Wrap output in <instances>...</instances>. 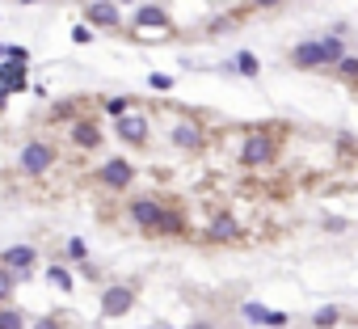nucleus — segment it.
Returning <instances> with one entry per match:
<instances>
[{
  "instance_id": "1",
  "label": "nucleus",
  "mask_w": 358,
  "mask_h": 329,
  "mask_svg": "<svg viewBox=\"0 0 358 329\" xmlns=\"http://www.w3.org/2000/svg\"><path fill=\"white\" fill-rule=\"evenodd\" d=\"M341 55H346V47H341L337 34H329V38H308V42L291 47V68H299V72H316V68L337 64Z\"/></svg>"
},
{
  "instance_id": "2",
  "label": "nucleus",
  "mask_w": 358,
  "mask_h": 329,
  "mask_svg": "<svg viewBox=\"0 0 358 329\" xmlns=\"http://www.w3.org/2000/svg\"><path fill=\"white\" fill-rule=\"evenodd\" d=\"M17 164H21V174L38 178V174H46L51 164H55V148L42 144V140H30V144L21 148V156H17Z\"/></svg>"
},
{
  "instance_id": "3",
  "label": "nucleus",
  "mask_w": 358,
  "mask_h": 329,
  "mask_svg": "<svg viewBox=\"0 0 358 329\" xmlns=\"http://www.w3.org/2000/svg\"><path fill=\"white\" fill-rule=\"evenodd\" d=\"M274 160V144H270V135H249L244 140V148H240V164H249V169H258V164H270Z\"/></svg>"
},
{
  "instance_id": "4",
  "label": "nucleus",
  "mask_w": 358,
  "mask_h": 329,
  "mask_svg": "<svg viewBox=\"0 0 358 329\" xmlns=\"http://www.w3.org/2000/svg\"><path fill=\"white\" fill-rule=\"evenodd\" d=\"M97 178L106 182L110 190H127V186H131V178H135V164H131L127 156H114V160L101 164V174H97Z\"/></svg>"
},
{
  "instance_id": "5",
  "label": "nucleus",
  "mask_w": 358,
  "mask_h": 329,
  "mask_svg": "<svg viewBox=\"0 0 358 329\" xmlns=\"http://www.w3.org/2000/svg\"><path fill=\"white\" fill-rule=\"evenodd\" d=\"M114 131H118L127 144H147V131H152V123H147V115H135V110H127V115H118Z\"/></svg>"
},
{
  "instance_id": "6",
  "label": "nucleus",
  "mask_w": 358,
  "mask_h": 329,
  "mask_svg": "<svg viewBox=\"0 0 358 329\" xmlns=\"http://www.w3.org/2000/svg\"><path fill=\"white\" fill-rule=\"evenodd\" d=\"M161 211H165V207H161L156 199H135V203H131V224L143 228V233H156Z\"/></svg>"
},
{
  "instance_id": "7",
  "label": "nucleus",
  "mask_w": 358,
  "mask_h": 329,
  "mask_svg": "<svg viewBox=\"0 0 358 329\" xmlns=\"http://www.w3.org/2000/svg\"><path fill=\"white\" fill-rule=\"evenodd\" d=\"M131 304H135V292L114 283V287H106V296H101V317H123V312H131Z\"/></svg>"
},
{
  "instance_id": "8",
  "label": "nucleus",
  "mask_w": 358,
  "mask_h": 329,
  "mask_svg": "<svg viewBox=\"0 0 358 329\" xmlns=\"http://www.w3.org/2000/svg\"><path fill=\"white\" fill-rule=\"evenodd\" d=\"M34 262H38V249H34V245H13V249H5V253H0V266H5V270H13V274H17V270L26 274Z\"/></svg>"
},
{
  "instance_id": "9",
  "label": "nucleus",
  "mask_w": 358,
  "mask_h": 329,
  "mask_svg": "<svg viewBox=\"0 0 358 329\" xmlns=\"http://www.w3.org/2000/svg\"><path fill=\"white\" fill-rule=\"evenodd\" d=\"M173 144H177V148H198V144H202V127H198L194 119H181V123L173 127Z\"/></svg>"
},
{
  "instance_id": "10",
  "label": "nucleus",
  "mask_w": 358,
  "mask_h": 329,
  "mask_svg": "<svg viewBox=\"0 0 358 329\" xmlns=\"http://www.w3.org/2000/svg\"><path fill=\"white\" fill-rule=\"evenodd\" d=\"M72 140H76L80 148H97V144H101V131H97L93 119H76V123H72Z\"/></svg>"
},
{
  "instance_id": "11",
  "label": "nucleus",
  "mask_w": 358,
  "mask_h": 329,
  "mask_svg": "<svg viewBox=\"0 0 358 329\" xmlns=\"http://www.w3.org/2000/svg\"><path fill=\"white\" fill-rule=\"evenodd\" d=\"M89 22L93 26H118L123 17H118V9L110 5V0H97V5H89Z\"/></svg>"
},
{
  "instance_id": "12",
  "label": "nucleus",
  "mask_w": 358,
  "mask_h": 329,
  "mask_svg": "<svg viewBox=\"0 0 358 329\" xmlns=\"http://www.w3.org/2000/svg\"><path fill=\"white\" fill-rule=\"evenodd\" d=\"M135 26H143V30H169V17H165L156 5H143V9L135 13Z\"/></svg>"
},
{
  "instance_id": "13",
  "label": "nucleus",
  "mask_w": 358,
  "mask_h": 329,
  "mask_svg": "<svg viewBox=\"0 0 358 329\" xmlns=\"http://www.w3.org/2000/svg\"><path fill=\"white\" fill-rule=\"evenodd\" d=\"M232 64H236V72H240V76H249V81H258V72H262V60H258L253 51H240Z\"/></svg>"
},
{
  "instance_id": "14",
  "label": "nucleus",
  "mask_w": 358,
  "mask_h": 329,
  "mask_svg": "<svg viewBox=\"0 0 358 329\" xmlns=\"http://www.w3.org/2000/svg\"><path fill=\"white\" fill-rule=\"evenodd\" d=\"M211 237H215V241H232V237H236V219H232V215H220L215 224H211Z\"/></svg>"
},
{
  "instance_id": "15",
  "label": "nucleus",
  "mask_w": 358,
  "mask_h": 329,
  "mask_svg": "<svg viewBox=\"0 0 358 329\" xmlns=\"http://www.w3.org/2000/svg\"><path fill=\"white\" fill-rule=\"evenodd\" d=\"M0 329H26L21 308H0Z\"/></svg>"
},
{
  "instance_id": "16",
  "label": "nucleus",
  "mask_w": 358,
  "mask_h": 329,
  "mask_svg": "<svg viewBox=\"0 0 358 329\" xmlns=\"http://www.w3.org/2000/svg\"><path fill=\"white\" fill-rule=\"evenodd\" d=\"M46 279H51V283H55L60 292H72V274H68L64 266H51V270H46Z\"/></svg>"
},
{
  "instance_id": "17",
  "label": "nucleus",
  "mask_w": 358,
  "mask_h": 329,
  "mask_svg": "<svg viewBox=\"0 0 358 329\" xmlns=\"http://www.w3.org/2000/svg\"><path fill=\"white\" fill-rule=\"evenodd\" d=\"M337 317H341V312H337V308L329 304V308H316V317H312V325H316V329H329V325H337Z\"/></svg>"
},
{
  "instance_id": "18",
  "label": "nucleus",
  "mask_w": 358,
  "mask_h": 329,
  "mask_svg": "<svg viewBox=\"0 0 358 329\" xmlns=\"http://www.w3.org/2000/svg\"><path fill=\"white\" fill-rule=\"evenodd\" d=\"M337 72H341L346 81H354V76H358V55H341V60H337Z\"/></svg>"
},
{
  "instance_id": "19",
  "label": "nucleus",
  "mask_w": 358,
  "mask_h": 329,
  "mask_svg": "<svg viewBox=\"0 0 358 329\" xmlns=\"http://www.w3.org/2000/svg\"><path fill=\"white\" fill-rule=\"evenodd\" d=\"M13 296V270H5V266H0V304H5Z\"/></svg>"
},
{
  "instance_id": "20",
  "label": "nucleus",
  "mask_w": 358,
  "mask_h": 329,
  "mask_svg": "<svg viewBox=\"0 0 358 329\" xmlns=\"http://www.w3.org/2000/svg\"><path fill=\"white\" fill-rule=\"evenodd\" d=\"M147 85H152V89H161V93H169V89H173V76H165V72H152V76H147Z\"/></svg>"
},
{
  "instance_id": "21",
  "label": "nucleus",
  "mask_w": 358,
  "mask_h": 329,
  "mask_svg": "<svg viewBox=\"0 0 358 329\" xmlns=\"http://www.w3.org/2000/svg\"><path fill=\"white\" fill-rule=\"evenodd\" d=\"M106 110L118 119V115H127V110H131V97H110V101H106Z\"/></svg>"
},
{
  "instance_id": "22",
  "label": "nucleus",
  "mask_w": 358,
  "mask_h": 329,
  "mask_svg": "<svg viewBox=\"0 0 358 329\" xmlns=\"http://www.w3.org/2000/svg\"><path fill=\"white\" fill-rule=\"evenodd\" d=\"M68 253H72L76 262H84V253H89V249H84V241H80V237H72V241H68Z\"/></svg>"
},
{
  "instance_id": "23",
  "label": "nucleus",
  "mask_w": 358,
  "mask_h": 329,
  "mask_svg": "<svg viewBox=\"0 0 358 329\" xmlns=\"http://www.w3.org/2000/svg\"><path fill=\"white\" fill-rule=\"evenodd\" d=\"M262 325H270V329H283L287 325V312H266V321Z\"/></svg>"
},
{
  "instance_id": "24",
  "label": "nucleus",
  "mask_w": 358,
  "mask_h": 329,
  "mask_svg": "<svg viewBox=\"0 0 358 329\" xmlns=\"http://www.w3.org/2000/svg\"><path fill=\"white\" fill-rule=\"evenodd\" d=\"M244 317H249V321H266V308H262V304H244Z\"/></svg>"
},
{
  "instance_id": "25",
  "label": "nucleus",
  "mask_w": 358,
  "mask_h": 329,
  "mask_svg": "<svg viewBox=\"0 0 358 329\" xmlns=\"http://www.w3.org/2000/svg\"><path fill=\"white\" fill-rule=\"evenodd\" d=\"M72 42H93V30H89V26H76V30H72Z\"/></svg>"
},
{
  "instance_id": "26",
  "label": "nucleus",
  "mask_w": 358,
  "mask_h": 329,
  "mask_svg": "<svg viewBox=\"0 0 358 329\" xmlns=\"http://www.w3.org/2000/svg\"><path fill=\"white\" fill-rule=\"evenodd\" d=\"M34 329H60V321L55 317H42V321H34Z\"/></svg>"
},
{
  "instance_id": "27",
  "label": "nucleus",
  "mask_w": 358,
  "mask_h": 329,
  "mask_svg": "<svg viewBox=\"0 0 358 329\" xmlns=\"http://www.w3.org/2000/svg\"><path fill=\"white\" fill-rule=\"evenodd\" d=\"M253 5H262V9H274V5H278V0H253Z\"/></svg>"
},
{
  "instance_id": "28",
  "label": "nucleus",
  "mask_w": 358,
  "mask_h": 329,
  "mask_svg": "<svg viewBox=\"0 0 358 329\" xmlns=\"http://www.w3.org/2000/svg\"><path fill=\"white\" fill-rule=\"evenodd\" d=\"M190 329H215V325H211V321H198V325H190Z\"/></svg>"
},
{
  "instance_id": "29",
  "label": "nucleus",
  "mask_w": 358,
  "mask_h": 329,
  "mask_svg": "<svg viewBox=\"0 0 358 329\" xmlns=\"http://www.w3.org/2000/svg\"><path fill=\"white\" fill-rule=\"evenodd\" d=\"M21 5H42V0H21Z\"/></svg>"
},
{
  "instance_id": "30",
  "label": "nucleus",
  "mask_w": 358,
  "mask_h": 329,
  "mask_svg": "<svg viewBox=\"0 0 358 329\" xmlns=\"http://www.w3.org/2000/svg\"><path fill=\"white\" fill-rule=\"evenodd\" d=\"M0 60H5V47H0Z\"/></svg>"
},
{
  "instance_id": "31",
  "label": "nucleus",
  "mask_w": 358,
  "mask_h": 329,
  "mask_svg": "<svg viewBox=\"0 0 358 329\" xmlns=\"http://www.w3.org/2000/svg\"><path fill=\"white\" fill-rule=\"evenodd\" d=\"M118 5H127V0H118Z\"/></svg>"
}]
</instances>
